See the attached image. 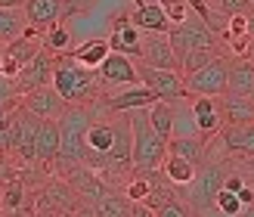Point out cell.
<instances>
[{
	"mask_svg": "<svg viewBox=\"0 0 254 217\" xmlns=\"http://www.w3.org/2000/svg\"><path fill=\"white\" fill-rule=\"evenodd\" d=\"M186 93L189 96H223L230 87V59H211L205 69H198L192 74H183Z\"/></svg>",
	"mask_w": 254,
	"mask_h": 217,
	"instance_id": "52a82bcc",
	"label": "cell"
},
{
	"mask_svg": "<svg viewBox=\"0 0 254 217\" xmlns=\"http://www.w3.org/2000/svg\"><path fill=\"white\" fill-rule=\"evenodd\" d=\"M22 109H28L31 115H37V118L56 121L59 115L68 109V103H65V96H62L56 87H53V81H50V84H44V87H34V90L22 93Z\"/></svg>",
	"mask_w": 254,
	"mask_h": 217,
	"instance_id": "8fae6325",
	"label": "cell"
},
{
	"mask_svg": "<svg viewBox=\"0 0 254 217\" xmlns=\"http://www.w3.org/2000/svg\"><path fill=\"white\" fill-rule=\"evenodd\" d=\"M139 41H143V31L130 22V16L112 19V34H109V47L115 53H124L130 59H139Z\"/></svg>",
	"mask_w": 254,
	"mask_h": 217,
	"instance_id": "9a60e30c",
	"label": "cell"
},
{
	"mask_svg": "<svg viewBox=\"0 0 254 217\" xmlns=\"http://www.w3.org/2000/svg\"><path fill=\"white\" fill-rule=\"evenodd\" d=\"M127 217H155V211H152L146 202H130V214Z\"/></svg>",
	"mask_w": 254,
	"mask_h": 217,
	"instance_id": "ab89813d",
	"label": "cell"
},
{
	"mask_svg": "<svg viewBox=\"0 0 254 217\" xmlns=\"http://www.w3.org/2000/svg\"><path fill=\"white\" fill-rule=\"evenodd\" d=\"M251 47H254V37H251V34L230 37V50H233L236 56H251Z\"/></svg>",
	"mask_w": 254,
	"mask_h": 217,
	"instance_id": "74e56055",
	"label": "cell"
},
{
	"mask_svg": "<svg viewBox=\"0 0 254 217\" xmlns=\"http://www.w3.org/2000/svg\"><path fill=\"white\" fill-rule=\"evenodd\" d=\"M230 93H242V96H254V62L239 56L236 62H230Z\"/></svg>",
	"mask_w": 254,
	"mask_h": 217,
	"instance_id": "7402d4cb",
	"label": "cell"
},
{
	"mask_svg": "<svg viewBox=\"0 0 254 217\" xmlns=\"http://www.w3.org/2000/svg\"><path fill=\"white\" fill-rule=\"evenodd\" d=\"M109 37H96V41H87L84 47H78L74 50V62H81L84 69H99V62H103L106 56H109Z\"/></svg>",
	"mask_w": 254,
	"mask_h": 217,
	"instance_id": "484cf974",
	"label": "cell"
},
{
	"mask_svg": "<svg viewBox=\"0 0 254 217\" xmlns=\"http://www.w3.org/2000/svg\"><path fill=\"white\" fill-rule=\"evenodd\" d=\"M37 115H31L28 109H16L9 121V152L16 158H22L25 164L34 161V134H37Z\"/></svg>",
	"mask_w": 254,
	"mask_h": 217,
	"instance_id": "9c48e42d",
	"label": "cell"
},
{
	"mask_svg": "<svg viewBox=\"0 0 254 217\" xmlns=\"http://www.w3.org/2000/svg\"><path fill=\"white\" fill-rule=\"evenodd\" d=\"M242 174L254 183V155H245V164H242Z\"/></svg>",
	"mask_w": 254,
	"mask_h": 217,
	"instance_id": "b9f144b4",
	"label": "cell"
},
{
	"mask_svg": "<svg viewBox=\"0 0 254 217\" xmlns=\"http://www.w3.org/2000/svg\"><path fill=\"white\" fill-rule=\"evenodd\" d=\"M90 6H96V0H62V19H71V16H84V12H90Z\"/></svg>",
	"mask_w": 254,
	"mask_h": 217,
	"instance_id": "836d02e7",
	"label": "cell"
},
{
	"mask_svg": "<svg viewBox=\"0 0 254 217\" xmlns=\"http://www.w3.org/2000/svg\"><path fill=\"white\" fill-rule=\"evenodd\" d=\"M22 205H25V186H22V183H16V180L6 183V189L0 193V208L9 214V211H19Z\"/></svg>",
	"mask_w": 254,
	"mask_h": 217,
	"instance_id": "4dcf8cb0",
	"label": "cell"
},
{
	"mask_svg": "<svg viewBox=\"0 0 254 217\" xmlns=\"http://www.w3.org/2000/svg\"><path fill=\"white\" fill-rule=\"evenodd\" d=\"M19 90H16V81L9 78V74L0 72V103H6V99H16Z\"/></svg>",
	"mask_w": 254,
	"mask_h": 217,
	"instance_id": "f35d334b",
	"label": "cell"
},
{
	"mask_svg": "<svg viewBox=\"0 0 254 217\" xmlns=\"http://www.w3.org/2000/svg\"><path fill=\"white\" fill-rule=\"evenodd\" d=\"M136 74H139V84H146L149 90H155L158 99H183L186 93V81H183V72H174V69H152L146 62L133 59Z\"/></svg>",
	"mask_w": 254,
	"mask_h": 217,
	"instance_id": "ba28073f",
	"label": "cell"
},
{
	"mask_svg": "<svg viewBox=\"0 0 254 217\" xmlns=\"http://www.w3.org/2000/svg\"><path fill=\"white\" fill-rule=\"evenodd\" d=\"M68 44H71V31H65L59 22L53 25V28H47V31H44V47H47L53 56H56V53H65Z\"/></svg>",
	"mask_w": 254,
	"mask_h": 217,
	"instance_id": "f1b7e54d",
	"label": "cell"
},
{
	"mask_svg": "<svg viewBox=\"0 0 254 217\" xmlns=\"http://www.w3.org/2000/svg\"><path fill=\"white\" fill-rule=\"evenodd\" d=\"M214 211H217L220 217H239L245 208H242V202H239L236 193H230V189H223V186H220L217 199H214Z\"/></svg>",
	"mask_w": 254,
	"mask_h": 217,
	"instance_id": "f546056e",
	"label": "cell"
},
{
	"mask_svg": "<svg viewBox=\"0 0 254 217\" xmlns=\"http://www.w3.org/2000/svg\"><path fill=\"white\" fill-rule=\"evenodd\" d=\"M16 90H19V96L22 93H28V90H34V87H44V84H50L53 81V53H50L47 47H41L34 53V59L31 62H25V66L16 72Z\"/></svg>",
	"mask_w": 254,
	"mask_h": 217,
	"instance_id": "7c38bea8",
	"label": "cell"
},
{
	"mask_svg": "<svg viewBox=\"0 0 254 217\" xmlns=\"http://www.w3.org/2000/svg\"><path fill=\"white\" fill-rule=\"evenodd\" d=\"M195 168H198L195 161H189V158H183V155H171V152H168L158 171L164 174V180H168L174 189H180V186H186V183L195 177Z\"/></svg>",
	"mask_w": 254,
	"mask_h": 217,
	"instance_id": "44dd1931",
	"label": "cell"
},
{
	"mask_svg": "<svg viewBox=\"0 0 254 217\" xmlns=\"http://www.w3.org/2000/svg\"><path fill=\"white\" fill-rule=\"evenodd\" d=\"M226 41L230 37H239V34H248V12H236V16H226Z\"/></svg>",
	"mask_w": 254,
	"mask_h": 217,
	"instance_id": "e575fe53",
	"label": "cell"
},
{
	"mask_svg": "<svg viewBox=\"0 0 254 217\" xmlns=\"http://www.w3.org/2000/svg\"><path fill=\"white\" fill-rule=\"evenodd\" d=\"M155 217H192V211L186 208V202L180 196H168L155 205Z\"/></svg>",
	"mask_w": 254,
	"mask_h": 217,
	"instance_id": "1f68e13d",
	"label": "cell"
},
{
	"mask_svg": "<svg viewBox=\"0 0 254 217\" xmlns=\"http://www.w3.org/2000/svg\"><path fill=\"white\" fill-rule=\"evenodd\" d=\"M186 6L192 9V12H195L198 19H205V22L211 25V28H214V25H217V16H214V12H211V6H208V0H186Z\"/></svg>",
	"mask_w": 254,
	"mask_h": 217,
	"instance_id": "d590c367",
	"label": "cell"
},
{
	"mask_svg": "<svg viewBox=\"0 0 254 217\" xmlns=\"http://www.w3.org/2000/svg\"><path fill=\"white\" fill-rule=\"evenodd\" d=\"M0 217H6V214H0Z\"/></svg>",
	"mask_w": 254,
	"mask_h": 217,
	"instance_id": "7dc6e473",
	"label": "cell"
},
{
	"mask_svg": "<svg viewBox=\"0 0 254 217\" xmlns=\"http://www.w3.org/2000/svg\"><path fill=\"white\" fill-rule=\"evenodd\" d=\"M239 217H254V202H251V205H248V208H245L242 214H239Z\"/></svg>",
	"mask_w": 254,
	"mask_h": 217,
	"instance_id": "ee69618b",
	"label": "cell"
},
{
	"mask_svg": "<svg viewBox=\"0 0 254 217\" xmlns=\"http://www.w3.org/2000/svg\"><path fill=\"white\" fill-rule=\"evenodd\" d=\"M93 214L96 217H127L130 214V202L124 199V193L106 189V193L93 202Z\"/></svg>",
	"mask_w": 254,
	"mask_h": 217,
	"instance_id": "cb8c5ba5",
	"label": "cell"
},
{
	"mask_svg": "<svg viewBox=\"0 0 254 217\" xmlns=\"http://www.w3.org/2000/svg\"><path fill=\"white\" fill-rule=\"evenodd\" d=\"M130 22L143 34H168V28H171V22H168V16H164L161 3H143V6H136L130 12Z\"/></svg>",
	"mask_w": 254,
	"mask_h": 217,
	"instance_id": "ffe728a7",
	"label": "cell"
},
{
	"mask_svg": "<svg viewBox=\"0 0 254 217\" xmlns=\"http://www.w3.org/2000/svg\"><path fill=\"white\" fill-rule=\"evenodd\" d=\"M220 140H223L226 152L254 155V121H248V124H223L220 127Z\"/></svg>",
	"mask_w": 254,
	"mask_h": 217,
	"instance_id": "d6986e66",
	"label": "cell"
},
{
	"mask_svg": "<svg viewBox=\"0 0 254 217\" xmlns=\"http://www.w3.org/2000/svg\"><path fill=\"white\" fill-rule=\"evenodd\" d=\"M139 62H146L152 69L180 72V56H177L168 34H143V41H139Z\"/></svg>",
	"mask_w": 254,
	"mask_h": 217,
	"instance_id": "4fadbf2b",
	"label": "cell"
},
{
	"mask_svg": "<svg viewBox=\"0 0 254 217\" xmlns=\"http://www.w3.org/2000/svg\"><path fill=\"white\" fill-rule=\"evenodd\" d=\"M130 115L127 112H109L103 106V118H96L87 127L84 137V164L103 177H121L133 171L130 164Z\"/></svg>",
	"mask_w": 254,
	"mask_h": 217,
	"instance_id": "6da1fadb",
	"label": "cell"
},
{
	"mask_svg": "<svg viewBox=\"0 0 254 217\" xmlns=\"http://www.w3.org/2000/svg\"><path fill=\"white\" fill-rule=\"evenodd\" d=\"M168 37L177 50V56L189 53V50H217V34L211 31V25L205 19H198L195 12L180 25H171Z\"/></svg>",
	"mask_w": 254,
	"mask_h": 217,
	"instance_id": "8992f818",
	"label": "cell"
},
{
	"mask_svg": "<svg viewBox=\"0 0 254 217\" xmlns=\"http://www.w3.org/2000/svg\"><path fill=\"white\" fill-rule=\"evenodd\" d=\"M0 6H6V9H22L25 0H0Z\"/></svg>",
	"mask_w": 254,
	"mask_h": 217,
	"instance_id": "7bdbcfd3",
	"label": "cell"
},
{
	"mask_svg": "<svg viewBox=\"0 0 254 217\" xmlns=\"http://www.w3.org/2000/svg\"><path fill=\"white\" fill-rule=\"evenodd\" d=\"M220 99V115H223V124H248L254 121V99L242 96V93H230L226 90Z\"/></svg>",
	"mask_w": 254,
	"mask_h": 217,
	"instance_id": "ac0fdd59",
	"label": "cell"
},
{
	"mask_svg": "<svg viewBox=\"0 0 254 217\" xmlns=\"http://www.w3.org/2000/svg\"><path fill=\"white\" fill-rule=\"evenodd\" d=\"M158 3H161V9H164V16H168L171 25H180V22H186L192 16V9L186 6V0H158Z\"/></svg>",
	"mask_w": 254,
	"mask_h": 217,
	"instance_id": "d6a6232c",
	"label": "cell"
},
{
	"mask_svg": "<svg viewBox=\"0 0 254 217\" xmlns=\"http://www.w3.org/2000/svg\"><path fill=\"white\" fill-rule=\"evenodd\" d=\"M53 87L65 96V103H93L99 93V81H96V69H84L81 62H74L68 53H56L53 56Z\"/></svg>",
	"mask_w": 254,
	"mask_h": 217,
	"instance_id": "7a4b0ae2",
	"label": "cell"
},
{
	"mask_svg": "<svg viewBox=\"0 0 254 217\" xmlns=\"http://www.w3.org/2000/svg\"><path fill=\"white\" fill-rule=\"evenodd\" d=\"M152 103H158L155 90H149L146 84H130V87H118V90H112L103 106L109 112H133V109H149Z\"/></svg>",
	"mask_w": 254,
	"mask_h": 217,
	"instance_id": "5bb4252c",
	"label": "cell"
},
{
	"mask_svg": "<svg viewBox=\"0 0 254 217\" xmlns=\"http://www.w3.org/2000/svg\"><path fill=\"white\" fill-rule=\"evenodd\" d=\"M220 56V47L217 50H189V53H183L180 56V72L183 74H192V72H198V69H205L211 59H217Z\"/></svg>",
	"mask_w": 254,
	"mask_h": 217,
	"instance_id": "83f0119b",
	"label": "cell"
},
{
	"mask_svg": "<svg viewBox=\"0 0 254 217\" xmlns=\"http://www.w3.org/2000/svg\"><path fill=\"white\" fill-rule=\"evenodd\" d=\"M96 78H99V84H103V87H112V90H118V87H130V84H139V74H136L133 59L124 56V53H115V50H109V56L99 62Z\"/></svg>",
	"mask_w": 254,
	"mask_h": 217,
	"instance_id": "30bf717a",
	"label": "cell"
},
{
	"mask_svg": "<svg viewBox=\"0 0 254 217\" xmlns=\"http://www.w3.org/2000/svg\"><path fill=\"white\" fill-rule=\"evenodd\" d=\"M93 121V109H87L81 103H68V109L56 118L59 124V168H68V164H84V137L87 127Z\"/></svg>",
	"mask_w": 254,
	"mask_h": 217,
	"instance_id": "277c9868",
	"label": "cell"
},
{
	"mask_svg": "<svg viewBox=\"0 0 254 217\" xmlns=\"http://www.w3.org/2000/svg\"><path fill=\"white\" fill-rule=\"evenodd\" d=\"M59 158V124L41 118L34 134V161L37 164H53Z\"/></svg>",
	"mask_w": 254,
	"mask_h": 217,
	"instance_id": "2e32d148",
	"label": "cell"
},
{
	"mask_svg": "<svg viewBox=\"0 0 254 217\" xmlns=\"http://www.w3.org/2000/svg\"><path fill=\"white\" fill-rule=\"evenodd\" d=\"M248 3H251V6H254V0H248Z\"/></svg>",
	"mask_w": 254,
	"mask_h": 217,
	"instance_id": "bcb514c9",
	"label": "cell"
},
{
	"mask_svg": "<svg viewBox=\"0 0 254 217\" xmlns=\"http://www.w3.org/2000/svg\"><path fill=\"white\" fill-rule=\"evenodd\" d=\"M149 124L155 127V134L171 140L174 134V103L171 99H158V103L149 106Z\"/></svg>",
	"mask_w": 254,
	"mask_h": 217,
	"instance_id": "d4e9b609",
	"label": "cell"
},
{
	"mask_svg": "<svg viewBox=\"0 0 254 217\" xmlns=\"http://www.w3.org/2000/svg\"><path fill=\"white\" fill-rule=\"evenodd\" d=\"M236 196H239V202H242V208H248L251 202H254V183H251V180H245V186L239 189Z\"/></svg>",
	"mask_w": 254,
	"mask_h": 217,
	"instance_id": "60d3db41",
	"label": "cell"
},
{
	"mask_svg": "<svg viewBox=\"0 0 254 217\" xmlns=\"http://www.w3.org/2000/svg\"><path fill=\"white\" fill-rule=\"evenodd\" d=\"M130 3H133V6H143V3H146V0H130Z\"/></svg>",
	"mask_w": 254,
	"mask_h": 217,
	"instance_id": "f6af8a7d",
	"label": "cell"
},
{
	"mask_svg": "<svg viewBox=\"0 0 254 217\" xmlns=\"http://www.w3.org/2000/svg\"><path fill=\"white\" fill-rule=\"evenodd\" d=\"M25 28H28V22H25V12H22V9H6V6H0V44L16 41Z\"/></svg>",
	"mask_w": 254,
	"mask_h": 217,
	"instance_id": "4316f807",
	"label": "cell"
},
{
	"mask_svg": "<svg viewBox=\"0 0 254 217\" xmlns=\"http://www.w3.org/2000/svg\"><path fill=\"white\" fill-rule=\"evenodd\" d=\"M205 143L208 140L201 134H192V137H171L168 140V152L171 155H183L189 161L201 164V158H205Z\"/></svg>",
	"mask_w": 254,
	"mask_h": 217,
	"instance_id": "603a6c76",
	"label": "cell"
},
{
	"mask_svg": "<svg viewBox=\"0 0 254 217\" xmlns=\"http://www.w3.org/2000/svg\"><path fill=\"white\" fill-rule=\"evenodd\" d=\"M230 171V161H201L195 168V177L186 186H180V199L186 205H192L195 214L214 211V199H217L223 177Z\"/></svg>",
	"mask_w": 254,
	"mask_h": 217,
	"instance_id": "5b68a950",
	"label": "cell"
},
{
	"mask_svg": "<svg viewBox=\"0 0 254 217\" xmlns=\"http://www.w3.org/2000/svg\"><path fill=\"white\" fill-rule=\"evenodd\" d=\"M130 115V164L136 171H158L164 155H168V140L155 134L149 124V109H133Z\"/></svg>",
	"mask_w": 254,
	"mask_h": 217,
	"instance_id": "3957f363",
	"label": "cell"
},
{
	"mask_svg": "<svg viewBox=\"0 0 254 217\" xmlns=\"http://www.w3.org/2000/svg\"><path fill=\"white\" fill-rule=\"evenodd\" d=\"M22 12H25V22L44 34L47 28H53V25L59 22V16H62V0H25Z\"/></svg>",
	"mask_w": 254,
	"mask_h": 217,
	"instance_id": "e0dca14e",
	"label": "cell"
},
{
	"mask_svg": "<svg viewBox=\"0 0 254 217\" xmlns=\"http://www.w3.org/2000/svg\"><path fill=\"white\" fill-rule=\"evenodd\" d=\"M217 6H220L223 16H236V12H251L254 9L248 0H217Z\"/></svg>",
	"mask_w": 254,
	"mask_h": 217,
	"instance_id": "8d00e7d4",
	"label": "cell"
}]
</instances>
